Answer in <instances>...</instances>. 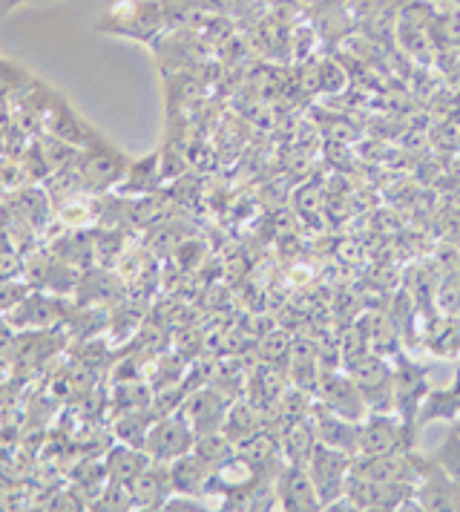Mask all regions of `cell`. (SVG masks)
<instances>
[{
	"mask_svg": "<svg viewBox=\"0 0 460 512\" xmlns=\"http://www.w3.org/2000/svg\"><path fill=\"white\" fill-rule=\"evenodd\" d=\"M414 466H417V510L429 512H460V484L437 464L432 455H417L414 452Z\"/></svg>",
	"mask_w": 460,
	"mask_h": 512,
	"instance_id": "1",
	"label": "cell"
},
{
	"mask_svg": "<svg viewBox=\"0 0 460 512\" xmlns=\"http://www.w3.org/2000/svg\"><path fill=\"white\" fill-rule=\"evenodd\" d=\"M354 464V455H348L343 449H334L328 443H317L311 458H308V472L311 481L320 492L322 510H331L334 504H340L345 498V481Z\"/></svg>",
	"mask_w": 460,
	"mask_h": 512,
	"instance_id": "2",
	"label": "cell"
},
{
	"mask_svg": "<svg viewBox=\"0 0 460 512\" xmlns=\"http://www.w3.org/2000/svg\"><path fill=\"white\" fill-rule=\"evenodd\" d=\"M345 372L354 377V383L366 395L371 412H394V369L380 354H360L357 360L345 363Z\"/></svg>",
	"mask_w": 460,
	"mask_h": 512,
	"instance_id": "3",
	"label": "cell"
},
{
	"mask_svg": "<svg viewBox=\"0 0 460 512\" xmlns=\"http://www.w3.org/2000/svg\"><path fill=\"white\" fill-rule=\"evenodd\" d=\"M193 446H196V432L182 412L161 415L159 420H153V426L144 438V452L159 464H173L176 458L193 452Z\"/></svg>",
	"mask_w": 460,
	"mask_h": 512,
	"instance_id": "4",
	"label": "cell"
},
{
	"mask_svg": "<svg viewBox=\"0 0 460 512\" xmlns=\"http://www.w3.org/2000/svg\"><path fill=\"white\" fill-rule=\"evenodd\" d=\"M412 449V432L394 412H371L360 423V452L357 455H394Z\"/></svg>",
	"mask_w": 460,
	"mask_h": 512,
	"instance_id": "5",
	"label": "cell"
},
{
	"mask_svg": "<svg viewBox=\"0 0 460 512\" xmlns=\"http://www.w3.org/2000/svg\"><path fill=\"white\" fill-rule=\"evenodd\" d=\"M314 397L320 400L325 409H331V412H337V415H343L348 420H357V423H363L371 415L366 395L360 392V386L354 383L351 374L322 369L320 389H317Z\"/></svg>",
	"mask_w": 460,
	"mask_h": 512,
	"instance_id": "6",
	"label": "cell"
},
{
	"mask_svg": "<svg viewBox=\"0 0 460 512\" xmlns=\"http://www.w3.org/2000/svg\"><path fill=\"white\" fill-rule=\"evenodd\" d=\"M426 395H429L426 374L409 360H397V366H394V415L403 420V426L412 435L417 429V415H420Z\"/></svg>",
	"mask_w": 460,
	"mask_h": 512,
	"instance_id": "7",
	"label": "cell"
},
{
	"mask_svg": "<svg viewBox=\"0 0 460 512\" xmlns=\"http://www.w3.org/2000/svg\"><path fill=\"white\" fill-rule=\"evenodd\" d=\"M276 501H279V510L288 512H314L322 510V498L314 481H311V472L308 466L302 464H285L279 478H276Z\"/></svg>",
	"mask_w": 460,
	"mask_h": 512,
	"instance_id": "8",
	"label": "cell"
},
{
	"mask_svg": "<svg viewBox=\"0 0 460 512\" xmlns=\"http://www.w3.org/2000/svg\"><path fill=\"white\" fill-rule=\"evenodd\" d=\"M230 403H233V397H228L216 386H207V389H199V392L187 397L179 412L187 418V423L193 426V432L199 438V435L222 429V423L228 418Z\"/></svg>",
	"mask_w": 460,
	"mask_h": 512,
	"instance_id": "9",
	"label": "cell"
},
{
	"mask_svg": "<svg viewBox=\"0 0 460 512\" xmlns=\"http://www.w3.org/2000/svg\"><path fill=\"white\" fill-rule=\"evenodd\" d=\"M311 420H314L320 443L343 449V452L357 458V452H360V423L357 420H348L343 415H337V412H331V409H325L320 400H314Z\"/></svg>",
	"mask_w": 460,
	"mask_h": 512,
	"instance_id": "10",
	"label": "cell"
},
{
	"mask_svg": "<svg viewBox=\"0 0 460 512\" xmlns=\"http://www.w3.org/2000/svg\"><path fill=\"white\" fill-rule=\"evenodd\" d=\"M213 472L216 466L205 461L196 449L187 452L182 458H176L170 464V481H173V492L179 495H196V498H207L210 487H213Z\"/></svg>",
	"mask_w": 460,
	"mask_h": 512,
	"instance_id": "11",
	"label": "cell"
},
{
	"mask_svg": "<svg viewBox=\"0 0 460 512\" xmlns=\"http://www.w3.org/2000/svg\"><path fill=\"white\" fill-rule=\"evenodd\" d=\"M133 504L136 510H164V504L173 495V481H170V464L150 461V466L130 484Z\"/></svg>",
	"mask_w": 460,
	"mask_h": 512,
	"instance_id": "12",
	"label": "cell"
},
{
	"mask_svg": "<svg viewBox=\"0 0 460 512\" xmlns=\"http://www.w3.org/2000/svg\"><path fill=\"white\" fill-rule=\"evenodd\" d=\"M150 455L141 449V446H133V443H118L107 452V461H104V469H107V481L113 484H133L138 475L150 466Z\"/></svg>",
	"mask_w": 460,
	"mask_h": 512,
	"instance_id": "13",
	"label": "cell"
},
{
	"mask_svg": "<svg viewBox=\"0 0 460 512\" xmlns=\"http://www.w3.org/2000/svg\"><path fill=\"white\" fill-rule=\"evenodd\" d=\"M124 173V159L113 153L110 147L98 144L95 150H90L81 162V182L90 187V190H98V187H110Z\"/></svg>",
	"mask_w": 460,
	"mask_h": 512,
	"instance_id": "14",
	"label": "cell"
},
{
	"mask_svg": "<svg viewBox=\"0 0 460 512\" xmlns=\"http://www.w3.org/2000/svg\"><path fill=\"white\" fill-rule=\"evenodd\" d=\"M320 443L317 438V429H314V420H294L288 426H282L279 432V446H282V461L285 464H308L314 446Z\"/></svg>",
	"mask_w": 460,
	"mask_h": 512,
	"instance_id": "15",
	"label": "cell"
},
{
	"mask_svg": "<svg viewBox=\"0 0 460 512\" xmlns=\"http://www.w3.org/2000/svg\"><path fill=\"white\" fill-rule=\"evenodd\" d=\"M460 418V369L452 377V383L446 389H437L429 392L423 406H420V415H417V429L435 423V420H458Z\"/></svg>",
	"mask_w": 460,
	"mask_h": 512,
	"instance_id": "16",
	"label": "cell"
},
{
	"mask_svg": "<svg viewBox=\"0 0 460 512\" xmlns=\"http://www.w3.org/2000/svg\"><path fill=\"white\" fill-rule=\"evenodd\" d=\"M268 426V418H265V409L256 406L253 400H233L228 409V418L222 423V432L228 435L230 441L239 443L245 441L248 435H253L256 429Z\"/></svg>",
	"mask_w": 460,
	"mask_h": 512,
	"instance_id": "17",
	"label": "cell"
},
{
	"mask_svg": "<svg viewBox=\"0 0 460 512\" xmlns=\"http://www.w3.org/2000/svg\"><path fill=\"white\" fill-rule=\"evenodd\" d=\"M58 314H61V308H58V303H55L52 297L35 294V297H23L21 303L9 311V320H12L15 326L44 328L52 326V323L58 320Z\"/></svg>",
	"mask_w": 460,
	"mask_h": 512,
	"instance_id": "18",
	"label": "cell"
},
{
	"mask_svg": "<svg viewBox=\"0 0 460 512\" xmlns=\"http://www.w3.org/2000/svg\"><path fill=\"white\" fill-rule=\"evenodd\" d=\"M426 346L440 354V357H458L460 354V323L455 320H440L437 326L429 328Z\"/></svg>",
	"mask_w": 460,
	"mask_h": 512,
	"instance_id": "19",
	"label": "cell"
},
{
	"mask_svg": "<svg viewBox=\"0 0 460 512\" xmlns=\"http://www.w3.org/2000/svg\"><path fill=\"white\" fill-rule=\"evenodd\" d=\"M435 458H437V464L443 466L455 481L460 484V432L452 426L449 429V435L443 438V443L437 446V452H435Z\"/></svg>",
	"mask_w": 460,
	"mask_h": 512,
	"instance_id": "20",
	"label": "cell"
},
{
	"mask_svg": "<svg viewBox=\"0 0 460 512\" xmlns=\"http://www.w3.org/2000/svg\"><path fill=\"white\" fill-rule=\"evenodd\" d=\"M259 354H262V360L271 363V366L288 363V357H291V340H288L282 331H274V334H268V337L262 340Z\"/></svg>",
	"mask_w": 460,
	"mask_h": 512,
	"instance_id": "21",
	"label": "cell"
},
{
	"mask_svg": "<svg viewBox=\"0 0 460 512\" xmlns=\"http://www.w3.org/2000/svg\"><path fill=\"white\" fill-rule=\"evenodd\" d=\"M26 297V285L15 277H0V314H9Z\"/></svg>",
	"mask_w": 460,
	"mask_h": 512,
	"instance_id": "22",
	"label": "cell"
},
{
	"mask_svg": "<svg viewBox=\"0 0 460 512\" xmlns=\"http://www.w3.org/2000/svg\"><path fill=\"white\" fill-rule=\"evenodd\" d=\"M348 3V9L357 15V18H380V15H386L391 9V3L394 0H345Z\"/></svg>",
	"mask_w": 460,
	"mask_h": 512,
	"instance_id": "23",
	"label": "cell"
},
{
	"mask_svg": "<svg viewBox=\"0 0 460 512\" xmlns=\"http://www.w3.org/2000/svg\"><path fill=\"white\" fill-rule=\"evenodd\" d=\"M455 429H458V432H460V418H458V420H455Z\"/></svg>",
	"mask_w": 460,
	"mask_h": 512,
	"instance_id": "24",
	"label": "cell"
}]
</instances>
